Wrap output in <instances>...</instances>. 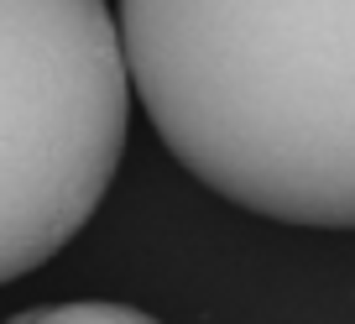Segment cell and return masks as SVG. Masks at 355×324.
I'll list each match as a JSON object with an SVG mask.
<instances>
[{
	"label": "cell",
	"mask_w": 355,
	"mask_h": 324,
	"mask_svg": "<svg viewBox=\"0 0 355 324\" xmlns=\"http://www.w3.org/2000/svg\"><path fill=\"white\" fill-rule=\"evenodd\" d=\"M131 126V63L105 0H0V282L94 220Z\"/></svg>",
	"instance_id": "7a4b0ae2"
},
{
	"label": "cell",
	"mask_w": 355,
	"mask_h": 324,
	"mask_svg": "<svg viewBox=\"0 0 355 324\" xmlns=\"http://www.w3.org/2000/svg\"><path fill=\"white\" fill-rule=\"evenodd\" d=\"M6 324H162L152 314L131 309V303H100V298H78V303H42V309H26Z\"/></svg>",
	"instance_id": "3957f363"
},
{
	"label": "cell",
	"mask_w": 355,
	"mask_h": 324,
	"mask_svg": "<svg viewBox=\"0 0 355 324\" xmlns=\"http://www.w3.org/2000/svg\"><path fill=\"white\" fill-rule=\"evenodd\" d=\"M131 89L220 199L355 230V0H121Z\"/></svg>",
	"instance_id": "6da1fadb"
}]
</instances>
